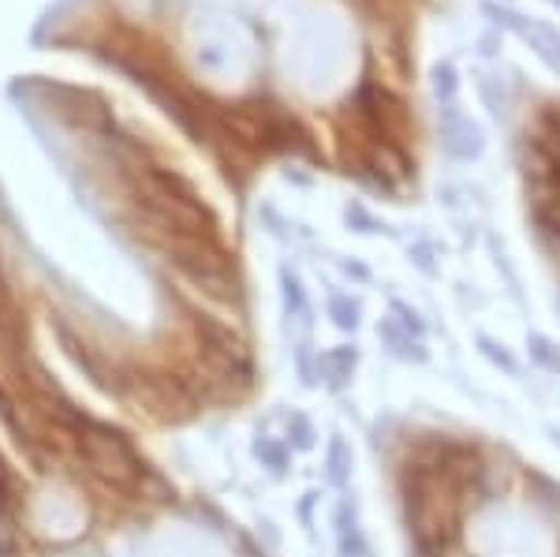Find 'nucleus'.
<instances>
[{"mask_svg":"<svg viewBox=\"0 0 560 557\" xmlns=\"http://www.w3.org/2000/svg\"><path fill=\"white\" fill-rule=\"evenodd\" d=\"M329 311H332V322H337L340 329H355L359 326V307L351 300H345V295H332Z\"/></svg>","mask_w":560,"mask_h":557,"instance_id":"8","label":"nucleus"},{"mask_svg":"<svg viewBox=\"0 0 560 557\" xmlns=\"http://www.w3.org/2000/svg\"><path fill=\"white\" fill-rule=\"evenodd\" d=\"M478 352H482L486 359H490L493 367H501L504 374H520V363H516V356L509 352L504 345H497L493 337H486V334H478Z\"/></svg>","mask_w":560,"mask_h":557,"instance_id":"7","label":"nucleus"},{"mask_svg":"<svg viewBox=\"0 0 560 557\" xmlns=\"http://www.w3.org/2000/svg\"><path fill=\"white\" fill-rule=\"evenodd\" d=\"M255 453H258L261 461H266L277 475L284 472V464H288V449H284V445H277V442H269V438H261V442L255 445Z\"/></svg>","mask_w":560,"mask_h":557,"instance_id":"10","label":"nucleus"},{"mask_svg":"<svg viewBox=\"0 0 560 557\" xmlns=\"http://www.w3.org/2000/svg\"><path fill=\"white\" fill-rule=\"evenodd\" d=\"M509 23L516 26V31H520L527 42H535L538 57L546 60L549 68H557V71H560V38H557L553 31H546V26H527V23L520 20V15H509Z\"/></svg>","mask_w":560,"mask_h":557,"instance_id":"3","label":"nucleus"},{"mask_svg":"<svg viewBox=\"0 0 560 557\" xmlns=\"http://www.w3.org/2000/svg\"><path fill=\"white\" fill-rule=\"evenodd\" d=\"M411 258H415V266H419L422 274H430V277L438 274V266L430 263V247H427V244H415V247H411Z\"/></svg>","mask_w":560,"mask_h":557,"instance_id":"12","label":"nucleus"},{"mask_svg":"<svg viewBox=\"0 0 560 557\" xmlns=\"http://www.w3.org/2000/svg\"><path fill=\"white\" fill-rule=\"evenodd\" d=\"M456 494L459 557H560V487L535 468H467Z\"/></svg>","mask_w":560,"mask_h":557,"instance_id":"1","label":"nucleus"},{"mask_svg":"<svg viewBox=\"0 0 560 557\" xmlns=\"http://www.w3.org/2000/svg\"><path fill=\"white\" fill-rule=\"evenodd\" d=\"M288 438L295 442V449H314V427L306 423L303 416H292V427H288Z\"/></svg>","mask_w":560,"mask_h":557,"instance_id":"11","label":"nucleus"},{"mask_svg":"<svg viewBox=\"0 0 560 557\" xmlns=\"http://www.w3.org/2000/svg\"><path fill=\"white\" fill-rule=\"evenodd\" d=\"M325 464H329V483L332 487H345L348 475H351V449L345 445V438H332L329 453H325Z\"/></svg>","mask_w":560,"mask_h":557,"instance_id":"6","label":"nucleus"},{"mask_svg":"<svg viewBox=\"0 0 560 557\" xmlns=\"http://www.w3.org/2000/svg\"><path fill=\"white\" fill-rule=\"evenodd\" d=\"M355 363H359L355 348H332V352H325V359H322V367L332 379V385H348V379L355 374Z\"/></svg>","mask_w":560,"mask_h":557,"instance_id":"5","label":"nucleus"},{"mask_svg":"<svg viewBox=\"0 0 560 557\" xmlns=\"http://www.w3.org/2000/svg\"><path fill=\"white\" fill-rule=\"evenodd\" d=\"M393 314H396V322H400L404 329L415 337V340H422V334H427V326H422V318H419V311L408 307V303H400V300H393Z\"/></svg>","mask_w":560,"mask_h":557,"instance_id":"9","label":"nucleus"},{"mask_svg":"<svg viewBox=\"0 0 560 557\" xmlns=\"http://www.w3.org/2000/svg\"><path fill=\"white\" fill-rule=\"evenodd\" d=\"M527 356H530V363H535L538 371L560 374V348L546 334H530L527 337Z\"/></svg>","mask_w":560,"mask_h":557,"instance_id":"4","label":"nucleus"},{"mask_svg":"<svg viewBox=\"0 0 560 557\" xmlns=\"http://www.w3.org/2000/svg\"><path fill=\"white\" fill-rule=\"evenodd\" d=\"M153 557H236L221 532L198 520H179V524L161 527L153 538Z\"/></svg>","mask_w":560,"mask_h":557,"instance_id":"2","label":"nucleus"}]
</instances>
